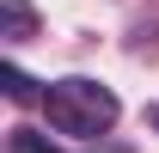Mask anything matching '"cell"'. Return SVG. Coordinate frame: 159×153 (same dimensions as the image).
I'll use <instances>...</instances> for the list:
<instances>
[{
  "instance_id": "6da1fadb",
  "label": "cell",
  "mask_w": 159,
  "mask_h": 153,
  "mask_svg": "<svg viewBox=\"0 0 159 153\" xmlns=\"http://www.w3.org/2000/svg\"><path fill=\"white\" fill-rule=\"evenodd\" d=\"M43 116H49V129L67 135V141H104V135L116 129V92L104 86V80H86V74H67V80H49V92H43Z\"/></svg>"
},
{
  "instance_id": "7a4b0ae2",
  "label": "cell",
  "mask_w": 159,
  "mask_h": 153,
  "mask_svg": "<svg viewBox=\"0 0 159 153\" xmlns=\"http://www.w3.org/2000/svg\"><path fill=\"white\" fill-rule=\"evenodd\" d=\"M31 31H37L31 0H0V37H6V43H25Z\"/></svg>"
},
{
  "instance_id": "277c9868",
  "label": "cell",
  "mask_w": 159,
  "mask_h": 153,
  "mask_svg": "<svg viewBox=\"0 0 159 153\" xmlns=\"http://www.w3.org/2000/svg\"><path fill=\"white\" fill-rule=\"evenodd\" d=\"M6 153H61V147H49L37 129H12V141H6Z\"/></svg>"
},
{
  "instance_id": "8992f818",
  "label": "cell",
  "mask_w": 159,
  "mask_h": 153,
  "mask_svg": "<svg viewBox=\"0 0 159 153\" xmlns=\"http://www.w3.org/2000/svg\"><path fill=\"white\" fill-rule=\"evenodd\" d=\"M98 153H116V147H104V141H98Z\"/></svg>"
},
{
  "instance_id": "3957f363",
  "label": "cell",
  "mask_w": 159,
  "mask_h": 153,
  "mask_svg": "<svg viewBox=\"0 0 159 153\" xmlns=\"http://www.w3.org/2000/svg\"><path fill=\"white\" fill-rule=\"evenodd\" d=\"M0 86H6V98H12V104H25V98H37V80L25 74V67H12V61L0 67Z\"/></svg>"
},
{
  "instance_id": "5b68a950",
  "label": "cell",
  "mask_w": 159,
  "mask_h": 153,
  "mask_svg": "<svg viewBox=\"0 0 159 153\" xmlns=\"http://www.w3.org/2000/svg\"><path fill=\"white\" fill-rule=\"evenodd\" d=\"M147 123H153V129H159V104H153V110H147Z\"/></svg>"
}]
</instances>
